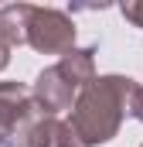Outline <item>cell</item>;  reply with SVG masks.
Returning a JSON list of instances; mask_svg holds the SVG:
<instances>
[{
    "instance_id": "cell-1",
    "label": "cell",
    "mask_w": 143,
    "mask_h": 147,
    "mask_svg": "<svg viewBox=\"0 0 143 147\" xmlns=\"http://www.w3.org/2000/svg\"><path fill=\"white\" fill-rule=\"evenodd\" d=\"M136 92V82L130 75H99L92 86H85L72 106L68 123L89 140V144H109L119 127L123 116L130 113V99Z\"/></svg>"
},
{
    "instance_id": "cell-2",
    "label": "cell",
    "mask_w": 143,
    "mask_h": 147,
    "mask_svg": "<svg viewBox=\"0 0 143 147\" xmlns=\"http://www.w3.org/2000/svg\"><path fill=\"white\" fill-rule=\"evenodd\" d=\"M27 45L41 55H65L68 48H75V21L58 7H37Z\"/></svg>"
},
{
    "instance_id": "cell-3",
    "label": "cell",
    "mask_w": 143,
    "mask_h": 147,
    "mask_svg": "<svg viewBox=\"0 0 143 147\" xmlns=\"http://www.w3.org/2000/svg\"><path fill=\"white\" fill-rule=\"evenodd\" d=\"M55 134H58V116L41 110V103L31 99L24 103V110L17 116V127H14V140L17 147H55Z\"/></svg>"
},
{
    "instance_id": "cell-4",
    "label": "cell",
    "mask_w": 143,
    "mask_h": 147,
    "mask_svg": "<svg viewBox=\"0 0 143 147\" xmlns=\"http://www.w3.org/2000/svg\"><path fill=\"white\" fill-rule=\"evenodd\" d=\"M31 92H34V99L41 103V110L51 113V116H58V113L72 110V106H75V99H78V89H75L68 79L58 72V65H51V69L37 72L34 86H31Z\"/></svg>"
},
{
    "instance_id": "cell-5",
    "label": "cell",
    "mask_w": 143,
    "mask_h": 147,
    "mask_svg": "<svg viewBox=\"0 0 143 147\" xmlns=\"http://www.w3.org/2000/svg\"><path fill=\"white\" fill-rule=\"evenodd\" d=\"M27 99H31V89L24 82H0V147H17L14 127Z\"/></svg>"
},
{
    "instance_id": "cell-6",
    "label": "cell",
    "mask_w": 143,
    "mask_h": 147,
    "mask_svg": "<svg viewBox=\"0 0 143 147\" xmlns=\"http://www.w3.org/2000/svg\"><path fill=\"white\" fill-rule=\"evenodd\" d=\"M34 3H7L0 7V41L7 48H21L31 38V21H34Z\"/></svg>"
},
{
    "instance_id": "cell-7",
    "label": "cell",
    "mask_w": 143,
    "mask_h": 147,
    "mask_svg": "<svg viewBox=\"0 0 143 147\" xmlns=\"http://www.w3.org/2000/svg\"><path fill=\"white\" fill-rule=\"evenodd\" d=\"M58 72L68 79L72 86L82 92L85 86H92L99 75H96V48H68L61 58H58Z\"/></svg>"
},
{
    "instance_id": "cell-8",
    "label": "cell",
    "mask_w": 143,
    "mask_h": 147,
    "mask_svg": "<svg viewBox=\"0 0 143 147\" xmlns=\"http://www.w3.org/2000/svg\"><path fill=\"white\" fill-rule=\"evenodd\" d=\"M55 147H92L68 120H58V134H55Z\"/></svg>"
},
{
    "instance_id": "cell-9",
    "label": "cell",
    "mask_w": 143,
    "mask_h": 147,
    "mask_svg": "<svg viewBox=\"0 0 143 147\" xmlns=\"http://www.w3.org/2000/svg\"><path fill=\"white\" fill-rule=\"evenodd\" d=\"M119 14H123L133 28H140V31H143V0H130V3H123Z\"/></svg>"
},
{
    "instance_id": "cell-10",
    "label": "cell",
    "mask_w": 143,
    "mask_h": 147,
    "mask_svg": "<svg viewBox=\"0 0 143 147\" xmlns=\"http://www.w3.org/2000/svg\"><path fill=\"white\" fill-rule=\"evenodd\" d=\"M130 116L143 123V86H136V92H133V99H130Z\"/></svg>"
},
{
    "instance_id": "cell-11",
    "label": "cell",
    "mask_w": 143,
    "mask_h": 147,
    "mask_svg": "<svg viewBox=\"0 0 143 147\" xmlns=\"http://www.w3.org/2000/svg\"><path fill=\"white\" fill-rule=\"evenodd\" d=\"M7 65H10V48H7V45L0 41V72H3Z\"/></svg>"
},
{
    "instance_id": "cell-12",
    "label": "cell",
    "mask_w": 143,
    "mask_h": 147,
    "mask_svg": "<svg viewBox=\"0 0 143 147\" xmlns=\"http://www.w3.org/2000/svg\"><path fill=\"white\" fill-rule=\"evenodd\" d=\"M140 147H143V144H140Z\"/></svg>"
}]
</instances>
